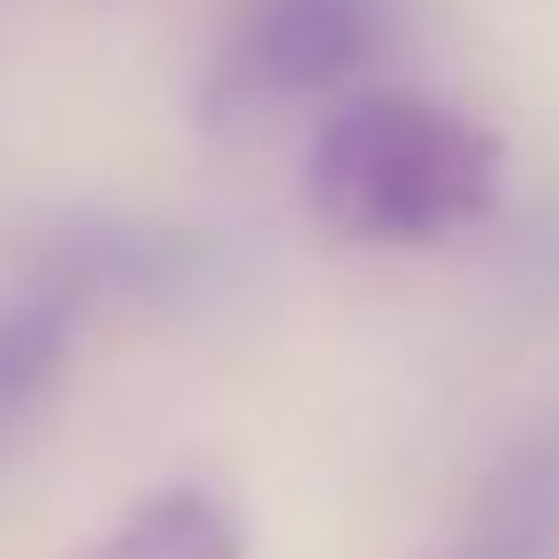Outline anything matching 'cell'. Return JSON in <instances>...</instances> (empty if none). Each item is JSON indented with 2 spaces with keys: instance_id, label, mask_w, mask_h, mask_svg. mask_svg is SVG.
<instances>
[{
  "instance_id": "obj_6",
  "label": "cell",
  "mask_w": 559,
  "mask_h": 559,
  "mask_svg": "<svg viewBox=\"0 0 559 559\" xmlns=\"http://www.w3.org/2000/svg\"><path fill=\"white\" fill-rule=\"evenodd\" d=\"M78 559H246V528L215 490H154Z\"/></svg>"
},
{
  "instance_id": "obj_4",
  "label": "cell",
  "mask_w": 559,
  "mask_h": 559,
  "mask_svg": "<svg viewBox=\"0 0 559 559\" xmlns=\"http://www.w3.org/2000/svg\"><path fill=\"white\" fill-rule=\"evenodd\" d=\"M444 559H559V421L498 452Z\"/></svg>"
},
{
  "instance_id": "obj_2",
  "label": "cell",
  "mask_w": 559,
  "mask_h": 559,
  "mask_svg": "<svg viewBox=\"0 0 559 559\" xmlns=\"http://www.w3.org/2000/svg\"><path fill=\"white\" fill-rule=\"evenodd\" d=\"M383 47V0H246L223 55L238 100H314L368 70Z\"/></svg>"
},
{
  "instance_id": "obj_3",
  "label": "cell",
  "mask_w": 559,
  "mask_h": 559,
  "mask_svg": "<svg viewBox=\"0 0 559 559\" xmlns=\"http://www.w3.org/2000/svg\"><path fill=\"white\" fill-rule=\"evenodd\" d=\"M39 284H55L78 314L93 299H177L207 276V238L177 223H131V215H78L47 238Z\"/></svg>"
},
{
  "instance_id": "obj_1",
  "label": "cell",
  "mask_w": 559,
  "mask_h": 559,
  "mask_svg": "<svg viewBox=\"0 0 559 559\" xmlns=\"http://www.w3.org/2000/svg\"><path fill=\"white\" fill-rule=\"evenodd\" d=\"M498 139L429 93H360L307 146V200L360 246H437L498 207Z\"/></svg>"
},
{
  "instance_id": "obj_5",
  "label": "cell",
  "mask_w": 559,
  "mask_h": 559,
  "mask_svg": "<svg viewBox=\"0 0 559 559\" xmlns=\"http://www.w3.org/2000/svg\"><path fill=\"white\" fill-rule=\"evenodd\" d=\"M78 322L85 314L39 276L0 307V444L55 399V383L70 368V345H78Z\"/></svg>"
}]
</instances>
